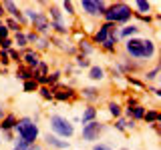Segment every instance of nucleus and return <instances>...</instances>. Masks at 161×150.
<instances>
[{
  "instance_id": "obj_1",
  "label": "nucleus",
  "mask_w": 161,
  "mask_h": 150,
  "mask_svg": "<svg viewBox=\"0 0 161 150\" xmlns=\"http://www.w3.org/2000/svg\"><path fill=\"white\" fill-rule=\"evenodd\" d=\"M125 52L129 54L131 58H139V60H149L155 56L157 52V46L151 38H129L125 40Z\"/></svg>"
},
{
  "instance_id": "obj_2",
  "label": "nucleus",
  "mask_w": 161,
  "mask_h": 150,
  "mask_svg": "<svg viewBox=\"0 0 161 150\" xmlns=\"http://www.w3.org/2000/svg\"><path fill=\"white\" fill-rule=\"evenodd\" d=\"M133 8L129 6L127 2H113V4H109L107 10H105V22H109V24H123V22H129L131 18H133Z\"/></svg>"
},
{
  "instance_id": "obj_3",
  "label": "nucleus",
  "mask_w": 161,
  "mask_h": 150,
  "mask_svg": "<svg viewBox=\"0 0 161 150\" xmlns=\"http://www.w3.org/2000/svg\"><path fill=\"white\" fill-rule=\"evenodd\" d=\"M14 132L18 134V140H22V142H26V144H30V146H34V142L38 140L40 130H38V124L34 122L32 118L24 116V118H20L18 122H16Z\"/></svg>"
},
{
  "instance_id": "obj_4",
  "label": "nucleus",
  "mask_w": 161,
  "mask_h": 150,
  "mask_svg": "<svg viewBox=\"0 0 161 150\" xmlns=\"http://www.w3.org/2000/svg\"><path fill=\"white\" fill-rule=\"evenodd\" d=\"M24 18H28L30 20V24H32V32H36V34H47L50 32V20H48V14H44V12H38V10H32V8H28V10H24Z\"/></svg>"
},
{
  "instance_id": "obj_5",
  "label": "nucleus",
  "mask_w": 161,
  "mask_h": 150,
  "mask_svg": "<svg viewBox=\"0 0 161 150\" xmlns=\"http://www.w3.org/2000/svg\"><path fill=\"white\" fill-rule=\"evenodd\" d=\"M48 124H50L53 134L58 136V138H70L75 134V126L70 124V120L64 118V116H60V114H53L50 120H48Z\"/></svg>"
},
{
  "instance_id": "obj_6",
  "label": "nucleus",
  "mask_w": 161,
  "mask_h": 150,
  "mask_svg": "<svg viewBox=\"0 0 161 150\" xmlns=\"http://www.w3.org/2000/svg\"><path fill=\"white\" fill-rule=\"evenodd\" d=\"M79 6L83 8V12L87 16H103L109 4L103 2V0H99V2H95V0H83V2H79Z\"/></svg>"
},
{
  "instance_id": "obj_7",
  "label": "nucleus",
  "mask_w": 161,
  "mask_h": 150,
  "mask_svg": "<svg viewBox=\"0 0 161 150\" xmlns=\"http://www.w3.org/2000/svg\"><path fill=\"white\" fill-rule=\"evenodd\" d=\"M103 130H105V124H101L99 120H93V122H89V124L83 126V138L87 140V142H95V140H99Z\"/></svg>"
},
{
  "instance_id": "obj_8",
  "label": "nucleus",
  "mask_w": 161,
  "mask_h": 150,
  "mask_svg": "<svg viewBox=\"0 0 161 150\" xmlns=\"http://www.w3.org/2000/svg\"><path fill=\"white\" fill-rule=\"evenodd\" d=\"M20 62H22V66H26V68H30V70L34 72V68H36L38 64L42 62V60H40V52H36V50H32V48L24 50Z\"/></svg>"
},
{
  "instance_id": "obj_9",
  "label": "nucleus",
  "mask_w": 161,
  "mask_h": 150,
  "mask_svg": "<svg viewBox=\"0 0 161 150\" xmlns=\"http://www.w3.org/2000/svg\"><path fill=\"white\" fill-rule=\"evenodd\" d=\"M117 32V26L115 24H109V22H105V24H101L99 30L95 32V36H93V42L95 44H103L105 40H107L109 36H113V34Z\"/></svg>"
},
{
  "instance_id": "obj_10",
  "label": "nucleus",
  "mask_w": 161,
  "mask_h": 150,
  "mask_svg": "<svg viewBox=\"0 0 161 150\" xmlns=\"http://www.w3.org/2000/svg\"><path fill=\"white\" fill-rule=\"evenodd\" d=\"M79 94L75 92V88H70V86H54L53 88V98L58 100V102H67V100H73Z\"/></svg>"
},
{
  "instance_id": "obj_11",
  "label": "nucleus",
  "mask_w": 161,
  "mask_h": 150,
  "mask_svg": "<svg viewBox=\"0 0 161 150\" xmlns=\"http://www.w3.org/2000/svg\"><path fill=\"white\" fill-rule=\"evenodd\" d=\"M44 140L48 142V146L50 148H57V150H64V148H69V140H63V138H58V136H54V134H44Z\"/></svg>"
},
{
  "instance_id": "obj_12",
  "label": "nucleus",
  "mask_w": 161,
  "mask_h": 150,
  "mask_svg": "<svg viewBox=\"0 0 161 150\" xmlns=\"http://www.w3.org/2000/svg\"><path fill=\"white\" fill-rule=\"evenodd\" d=\"M16 122H18V118L14 116V114H4V118L0 120V130H2V132H12L14 126H16Z\"/></svg>"
},
{
  "instance_id": "obj_13",
  "label": "nucleus",
  "mask_w": 161,
  "mask_h": 150,
  "mask_svg": "<svg viewBox=\"0 0 161 150\" xmlns=\"http://www.w3.org/2000/svg\"><path fill=\"white\" fill-rule=\"evenodd\" d=\"M139 26H137V24H131V26H125V28H119L117 30V36H121V38H135V36H137V34H139Z\"/></svg>"
},
{
  "instance_id": "obj_14",
  "label": "nucleus",
  "mask_w": 161,
  "mask_h": 150,
  "mask_svg": "<svg viewBox=\"0 0 161 150\" xmlns=\"http://www.w3.org/2000/svg\"><path fill=\"white\" fill-rule=\"evenodd\" d=\"M133 6H135V10H133L135 14H139V16H149V12H151V8H153V4H151V2H145V0H137Z\"/></svg>"
},
{
  "instance_id": "obj_15",
  "label": "nucleus",
  "mask_w": 161,
  "mask_h": 150,
  "mask_svg": "<svg viewBox=\"0 0 161 150\" xmlns=\"http://www.w3.org/2000/svg\"><path fill=\"white\" fill-rule=\"evenodd\" d=\"M50 22H57V24H64V14H63V10H60L57 4H53V6H50Z\"/></svg>"
},
{
  "instance_id": "obj_16",
  "label": "nucleus",
  "mask_w": 161,
  "mask_h": 150,
  "mask_svg": "<svg viewBox=\"0 0 161 150\" xmlns=\"http://www.w3.org/2000/svg\"><path fill=\"white\" fill-rule=\"evenodd\" d=\"M95 118H97V108H95V106H87L83 110V114H80V122H83V126L89 124V122H93Z\"/></svg>"
},
{
  "instance_id": "obj_17",
  "label": "nucleus",
  "mask_w": 161,
  "mask_h": 150,
  "mask_svg": "<svg viewBox=\"0 0 161 150\" xmlns=\"http://www.w3.org/2000/svg\"><path fill=\"white\" fill-rule=\"evenodd\" d=\"M77 52L80 54V56H87V54L95 52V46L89 42V40H80V42H77Z\"/></svg>"
},
{
  "instance_id": "obj_18",
  "label": "nucleus",
  "mask_w": 161,
  "mask_h": 150,
  "mask_svg": "<svg viewBox=\"0 0 161 150\" xmlns=\"http://www.w3.org/2000/svg\"><path fill=\"white\" fill-rule=\"evenodd\" d=\"M80 94H83V98L89 100V102H97V100L101 98L99 88H83V90H80Z\"/></svg>"
},
{
  "instance_id": "obj_19",
  "label": "nucleus",
  "mask_w": 161,
  "mask_h": 150,
  "mask_svg": "<svg viewBox=\"0 0 161 150\" xmlns=\"http://www.w3.org/2000/svg\"><path fill=\"white\" fill-rule=\"evenodd\" d=\"M16 78L24 80V82H26V80H34V72L30 68H26V66H22V64H20V66L16 68Z\"/></svg>"
},
{
  "instance_id": "obj_20",
  "label": "nucleus",
  "mask_w": 161,
  "mask_h": 150,
  "mask_svg": "<svg viewBox=\"0 0 161 150\" xmlns=\"http://www.w3.org/2000/svg\"><path fill=\"white\" fill-rule=\"evenodd\" d=\"M117 44H119V36H117V32H115L113 36H109L103 44H101V46L107 50V52H115V50H117Z\"/></svg>"
},
{
  "instance_id": "obj_21",
  "label": "nucleus",
  "mask_w": 161,
  "mask_h": 150,
  "mask_svg": "<svg viewBox=\"0 0 161 150\" xmlns=\"http://www.w3.org/2000/svg\"><path fill=\"white\" fill-rule=\"evenodd\" d=\"M159 110H145V116H143V120H145V122H147V124H157L159 122Z\"/></svg>"
},
{
  "instance_id": "obj_22",
  "label": "nucleus",
  "mask_w": 161,
  "mask_h": 150,
  "mask_svg": "<svg viewBox=\"0 0 161 150\" xmlns=\"http://www.w3.org/2000/svg\"><path fill=\"white\" fill-rule=\"evenodd\" d=\"M107 108H109V114L113 118H121V112H123V106H121L119 102H115V100H111V102L107 104Z\"/></svg>"
},
{
  "instance_id": "obj_23",
  "label": "nucleus",
  "mask_w": 161,
  "mask_h": 150,
  "mask_svg": "<svg viewBox=\"0 0 161 150\" xmlns=\"http://www.w3.org/2000/svg\"><path fill=\"white\" fill-rule=\"evenodd\" d=\"M89 78L95 80V82H97V80H103L105 78V70L101 66H91L89 68Z\"/></svg>"
},
{
  "instance_id": "obj_24",
  "label": "nucleus",
  "mask_w": 161,
  "mask_h": 150,
  "mask_svg": "<svg viewBox=\"0 0 161 150\" xmlns=\"http://www.w3.org/2000/svg\"><path fill=\"white\" fill-rule=\"evenodd\" d=\"M12 42L16 44L18 48H24V46L28 44V42H26V34H24L22 30H20V32H16V34H14V40H12Z\"/></svg>"
},
{
  "instance_id": "obj_25",
  "label": "nucleus",
  "mask_w": 161,
  "mask_h": 150,
  "mask_svg": "<svg viewBox=\"0 0 161 150\" xmlns=\"http://www.w3.org/2000/svg\"><path fill=\"white\" fill-rule=\"evenodd\" d=\"M115 128L117 130H127V128H133V120H125V118H117V122H115Z\"/></svg>"
},
{
  "instance_id": "obj_26",
  "label": "nucleus",
  "mask_w": 161,
  "mask_h": 150,
  "mask_svg": "<svg viewBox=\"0 0 161 150\" xmlns=\"http://www.w3.org/2000/svg\"><path fill=\"white\" fill-rule=\"evenodd\" d=\"M4 26L8 30H12V32H20V30H22V26H20L14 18H4Z\"/></svg>"
},
{
  "instance_id": "obj_27",
  "label": "nucleus",
  "mask_w": 161,
  "mask_h": 150,
  "mask_svg": "<svg viewBox=\"0 0 161 150\" xmlns=\"http://www.w3.org/2000/svg\"><path fill=\"white\" fill-rule=\"evenodd\" d=\"M12 150H40L38 146H30V144L26 142H22V140H18L16 138V142H14V148Z\"/></svg>"
},
{
  "instance_id": "obj_28",
  "label": "nucleus",
  "mask_w": 161,
  "mask_h": 150,
  "mask_svg": "<svg viewBox=\"0 0 161 150\" xmlns=\"http://www.w3.org/2000/svg\"><path fill=\"white\" fill-rule=\"evenodd\" d=\"M157 76H159V66H153L149 72H145V80H147V82H153V80H157Z\"/></svg>"
},
{
  "instance_id": "obj_29",
  "label": "nucleus",
  "mask_w": 161,
  "mask_h": 150,
  "mask_svg": "<svg viewBox=\"0 0 161 150\" xmlns=\"http://www.w3.org/2000/svg\"><path fill=\"white\" fill-rule=\"evenodd\" d=\"M38 92L44 100H53V88L50 86H38Z\"/></svg>"
},
{
  "instance_id": "obj_30",
  "label": "nucleus",
  "mask_w": 161,
  "mask_h": 150,
  "mask_svg": "<svg viewBox=\"0 0 161 150\" xmlns=\"http://www.w3.org/2000/svg\"><path fill=\"white\" fill-rule=\"evenodd\" d=\"M22 88H24V92H38V84H36V80H26Z\"/></svg>"
},
{
  "instance_id": "obj_31",
  "label": "nucleus",
  "mask_w": 161,
  "mask_h": 150,
  "mask_svg": "<svg viewBox=\"0 0 161 150\" xmlns=\"http://www.w3.org/2000/svg\"><path fill=\"white\" fill-rule=\"evenodd\" d=\"M58 80H60V72H53V74H48L47 76V84H50V86H57L58 84Z\"/></svg>"
},
{
  "instance_id": "obj_32",
  "label": "nucleus",
  "mask_w": 161,
  "mask_h": 150,
  "mask_svg": "<svg viewBox=\"0 0 161 150\" xmlns=\"http://www.w3.org/2000/svg\"><path fill=\"white\" fill-rule=\"evenodd\" d=\"M50 46V40L47 36H42V38H38V42H36V52L38 50H47Z\"/></svg>"
},
{
  "instance_id": "obj_33",
  "label": "nucleus",
  "mask_w": 161,
  "mask_h": 150,
  "mask_svg": "<svg viewBox=\"0 0 161 150\" xmlns=\"http://www.w3.org/2000/svg\"><path fill=\"white\" fill-rule=\"evenodd\" d=\"M77 66H79V68H89V66H91L89 58H87V56H80V54H77Z\"/></svg>"
},
{
  "instance_id": "obj_34",
  "label": "nucleus",
  "mask_w": 161,
  "mask_h": 150,
  "mask_svg": "<svg viewBox=\"0 0 161 150\" xmlns=\"http://www.w3.org/2000/svg\"><path fill=\"white\" fill-rule=\"evenodd\" d=\"M63 10L69 14V16H75V14H77V12H75V4L73 2H67V0L63 2Z\"/></svg>"
},
{
  "instance_id": "obj_35",
  "label": "nucleus",
  "mask_w": 161,
  "mask_h": 150,
  "mask_svg": "<svg viewBox=\"0 0 161 150\" xmlns=\"http://www.w3.org/2000/svg\"><path fill=\"white\" fill-rule=\"evenodd\" d=\"M127 82L131 84V86H135V88H139V90H143L145 88V84L141 82V80H137V78H133V76H127Z\"/></svg>"
},
{
  "instance_id": "obj_36",
  "label": "nucleus",
  "mask_w": 161,
  "mask_h": 150,
  "mask_svg": "<svg viewBox=\"0 0 161 150\" xmlns=\"http://www.w3.org/2000/svg\"><path fill=\"white\" fill-rule=\"evenodd\" d=\"M0 64H2V66H8V64H10L8 50H0Z\"/></svg>"
},
{
  "instance_id": "obj_37",
  "label": "nucleus",
  "mask_w": 161,
  "mask_h": 150,
  "mask_svg": "<svg viewBox=\"0 0 161 150\" xmlns=\"http://www.w3.org/2000/svg\"><path fill=\"white\" fill-rule=\"evenodd\" d=\"M12 38H4V40H0V50H10L12 48Z\"/></svg>"
},
{
  "instance_id": "obj_38",
  "label": "nucleus",
  "mask_w": 161,
  "mask_h": 150,
  "mask_svg": "<svg viewBox=\"0 0 161 150\" xmlns=\"http://www.w3.org/2000/svg\"><path fill=\"white\" fill-rule=\"evenodd\" d=\"M38 38H40V36H38L36 32H28V34H26V42H28V44H36Z\"/></svg>"
},
{
  "instance_id": "obj_39",
  "label": "nucleus",
  "mask_w": 161,
  "mask_h": 150,
  "mask_svg": "<svg viewBox=\"0 0 161 150\" xmlns=\"http://www.w3.org/2000/svg\"><path fill=\"white\" fill-rule=\"evenodd\" d=\"M8 56L12 58V60H16V62H20V58H22V54L18 52V50H14V48H10L8 50Z\"/></svg>"
},
{
  "instance_id": "obj_40",
  "label": "nucleus",
  "mask_w": 161,
  "mask_h": 150,
  "mask_svg": "<svg viewBox=\"0 0 161 150\" xmlns=\"http://www.w3.org/2000/svg\"><path fill=\"white\" fill-rule=\"evenodd\" d=\"M8 34H10V30H8L6 26H4V22H0V40H4V38H10Z\"/></svg>"
},
{
  "instance_id": "obj_41",
  "label": "nucleus",
  "mask_w": 161,
  "mask_h": 150,
  "mask_svg": "<svg viewBox=\"0 0 161 150\" xmlns=\"http://www.w3.org/2000/svg\"><path fill=\"white\" fill-rule=\"evenodd\" d=\"M93 150H111V148H109V146H105V144H95Z\"/></svg>"
},
{
  "instance_id": "obj_42",
  "label": "nucleus",
  "mask_w": 161,
  "mask_h": 150,
  "mask_svg": "<svg viewBox=\"0 0 161 150\" xmlns=\"http://www.w3.org/2000/svg\"><path fill=\"white\" fill-rule=\"evenodd\" d=\"M6 16V12H4V6H2V2H0V18H4Z\"/></svg>"
},
{
  "instance_id": "obj_43",
  "label": "nucleus",
  "mask_w": 161,
  "mask_h": 150,
  "mask_svg": "<svg viewBox=\"0 0 161 150\" xmlns=\"http://www.w3.org/2000/svg\"><path fill=\"white\" fill-rule=\"evenodd\" d=\"M151 92H153V94H155V96H157V98L161 96V92H159V88H153V90H151Z\"/></svg>"
},
{
  "instance_id": "obj_44",
  "label": "nucleus",
  "mask_w": 161,
  "mask_h": 150,
  "mask_svg": "<svg viewBox=\"0 0 161 150\" xmlns=\"http://www.w3.org/2000/svg\"><path fill=\"white\" fill-rule=\"evenodd\" d=\"M2 118H4V106L0 104V120H2Z\"/></svg>"
},
{
  "instance_id": "obj_45",
  "label": "nucleus",
  "mask_w": 161,
  "mask_h": 150,
  "mask_svg": "<svg viewBox=\"0 0 161 150\" xmlns=\"http://www.w3.org/2000/svg\"><path fill=\"white\" fill-rule=\"evenodd\" d=\"M40 150H44V148H40Z\"/></svg>"
}]
</instances>
